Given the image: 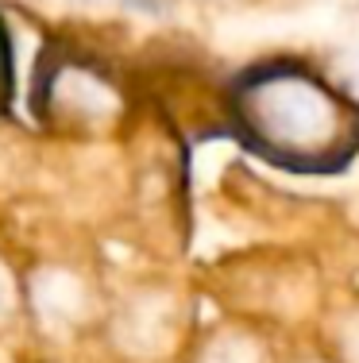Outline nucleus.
I'll return each instance as SVG.
<instances>
[{
	"label": "nucleus",
	"mask_w": 359,
	"mask_h": 363,
	"mask_svg": "<svg viewBox=\"0 0 359 363\" xmlns=\"http://www.w3.org/2000/svg\"><path fill=\"white\" fill-rule=\"evenodd\" d=\"M228 116L247 151L294 174H336L359 151V105L286 58L239 74Z\"/></svg>",
	"instance_id": "1"
},
{
	"label": "nucleus",
	"mask_w": 359,
	"mask_h": 363,
	"mask_svg": "<svg viewBox=\"0 0 359 363\" xmlns=\"http://www.w3.org/2000/svg\"><path fill=\"white\" fill-rule=\"evenodd\" d=\"M12 101V47H8L4 23H0V112Z\"/></svg>",
	"instance_id": "2"
}]
</instances>
